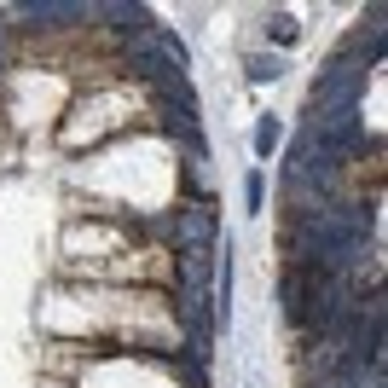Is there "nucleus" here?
<instances>
[{"label":"nucleus","instance_id":"2","mask_svg":"<svg viewBox=\"0 0 388 388\" xmlns=\"http://www.w3.org/2000/svg\"><path fill=\"white\" fill-rule=\"evenodd\" d=\"M249 75H255V81H273V75H278V58H249Z\"/></svg>","mask_w":388,"mask_h":388},{"label":"nucleus","instance_id":"1","mask_svg":"<svg viewBox=\"0 0 388 388\" xmlns=\"http://www.w3.org/2000/svg\"><path fill=\"white\" fill-rule=\"evenodd\" d=\"M273 145H278V122L267 116L261 127H255V157H273Z\"/></svg>","mask_w":388,"mask_h":388}]
</instances>
